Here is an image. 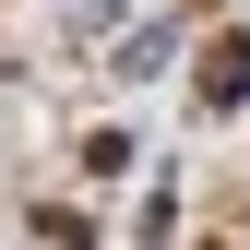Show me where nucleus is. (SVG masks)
<instances>
[{
  "label": "nucleus",
  "instance_id": "1",
  "mask_svg": "<svg viewBox=\"0 0 250 250\" xmlns=\"http://www.w3.org/2000/svg\"><path fill=\"white\" fill-rule=\"evenodd\" d=\"M238 83H250V48L214 36V48H203V96H238Z\"/></svg>",
  "mask_w": 250,
  "mask_h": 250
}]
</instances>
